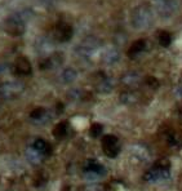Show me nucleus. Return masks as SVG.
<instances>
[{"label":"nucleus","instance_id":"f257e3e1","mask_svg":"<svg viewBox=\"0 0 182 191\" xmlns=\"http://www.w3.org/2000/svg\"><path fill=\"white\" fill-rule=\"evenodd\" d=\"M153 22V13L146 5H140L134 8L132 13V25L137 30H145Z\"/></svg>","mask_w":182,"mask_h":191},{"label":"nucleus","instance_id":"f03ea898","mask_svg":"<svg viewBox=\"0 0 182 191\" xmlns=\"http://www.w3.org/2000/svg\"><path fill=\"white\" fill-rule=\"evenodd\" d=\"M169 162L167 159H161L159 162H156L153 169L146 172L143 176L145 181H164L169 178Z\"/></svg>","mask_w":182,"mask_h":191},{"label":"nucleus","instance_id":"7ed1b4c3","mask_svg":"<svg viewBox=\"0 0 182 191\" xmlns=\"http://www.w3.org/2000/svg\"><path fill=\"white\" fill-rule=\"evenodd\" d=\"M102 150L106 156L114 159L118 156L120 152V145H119V139L114 134H106L102 138Z\"/></svg>","mask_w":182,"mask_h":191},{"label":"nucleus","instance_id":"20e7f679","mask_svg":"<svg viewBox=\"0 0 182 191\" xmlns=\"http://www.w3.org/2000/svg\"><path fill=\"white\" fill-rule=\"evenodd\" d=\"M74 35V29L66 22H58L54 27V38L61 43L68 41Z\"/></svg>","mask_w":182,"mask_h":191},{"label":"nucleus","instance_id":"39448f33","mask_svg":"<svg viewBox=\"0 0 182 191\" xmlns=\"http://www.w3.org/2000/svg\"><path fill=\"white\" fill-rule=\"evenodd\" d=\"M4 29L9 35L12 36H21L25 32V23L17 17H9L5 21Z\"/></svg>","mask_w":182,"mask_h":191},{"label":"nucleus","instance_id":"423d86ee","mask_svg":"<svg viewBox=\"0 0 182 191\" xmlns=\"http://www.w3.org/2000/svg\"><path fill=\"white\" fill-rule=\"evenodd\" d=\"M14 71L18 74V75L22 76H27L33 72V66H31L30 61L26 57H17V59L14 61Z\"/></svg>","mask_w":182,"mask_h":191},{"label":"nucleus","instance_id":"0eeeda50","mask_svg":"<svg viewBox=\"0 0 182 191\" xmlns=\"http://www.w3.org/2000/svg\"><path fill=\"white\" fill-rule=\"evenodd\" d=\"M177 7L178 5L174 0H164V2H161L158 5V13L161 17L168 18V17H171L176 10H177Z\"/></svg>","mask_w":182,"mask_h":191},{"label":"nucleus","instance_id":"6e6552de","mask_svg":"<svg viewBox=\"0 0 182 191\" xmlns=\"http://www.w3.org/2000/svg\"><path fill=\"white\" fill-rule=\"evenodd\" d=\"M62 62V56L60 53H54L52 57H49L47 59H44L43 62H40L39 67L40 70H48V69H52V67L58 66Z\"/></svg>","mask_w":182,"mask_h":191},{"label":"nucleus","instance_id":"1a4fd4ad","mask_svg":"<svg viewBox=\"0 0 182 191\" xmlns=\"http://www.w3.org/2000/svg\"><path fill=\"white\" fill-rule=\"evenodd\" d=\"M145 48H146V41L145 40H143V39L136 40L128 49V57L134 58L136 56H138L141 52L145 51Z\"/></svg>","mask_w":182,"mask_h":191},{"label":"nucleus","instance_id":"9d476101","mask_svg":"<svg viewBox=\"0 0 182 191\" xmlns=\"http://www.w3.org/2000/svg\"><path fill=\"white\" fill-rule=\"evenodd\" d=\"M33 147L35 149V151H37L39 154H41V155H51L52 154V147L51 145H49L47 141H44L41 138H37L35 139V142L33 145Z\"/></svg>","mask_w":182,"mask_h":191},{"label":"nucleus","instance_id":"9b49d317","mask_svg":"<svg viewBox=\"0 0 182 191\" xmlns=\"http://www.w3.org/2000/svg\"><path fill=\"white\" fill-rule=\"evenodd\" d=\"M98 45V41L95 38H88L83 44L79 47V53L81 54H91L92 52H95V49Z\"/></svg>","mask_w":182,"mask_h":191},{"label":"nucleus","instance_id":"f8f14e48","mask_svg":"<svg viewBox=\"0 0 182 191\" xmlns=\"http://www.w3.org/2000/svg\"><path fill=\"white\" fill-rule=\"evenodd\" d=\"M84 170L88 172V173L96 174V176H101V174L105 173V168L99 163L95 162V160H89V162L87 163V165L84 167Z\"/></svg>","mask_w":182,"mask_h":191},{"label":"nucleus","instance_id":"ddd939ff","mask_svg":"<svg viewBox=\"0 0 182 191\" xmlns=\"http://www.w3.org/2000/svg\"><path fill=\"white\" fill-rule=\"evenodd\" d=\"M122 83L127 87H136L140 83V75L137 72H127L122 76Z\"/></svg>","mask_w":182,"mask_h":191},{"label":"nucleus","instance_id":"4468645a","mask_svg":"<svg viewBox=\"0 0 182 191\" xmlns=\"http://www.w3.org/2000/svg\"><path fill=\"white\" fill-rule=\"evenodd\" d=\"M67 131H68V123L66 120L60 121L58 124L54 127V129H53V136L57 139H62L64 137H66Z\"/></svg>","mask_w":182,"mask_h":191},{"label":"nucleus","instance_id":"2eb2a0df","mask_svg":"<svg viewBox=\"0 0 182 191\" xmlns=\"http://www.w3.org/2000/svg\"><path fill=\"white\" fill-rule=\"evenodd\" d=\"M120 101L124 105H132V103H136L138 101V94L136 93L134 90H125L120 94Z\"/></svg>","mask_w":182,"mask_h":191},{"label":"nucleus","instance_id":"dca6fc26","mask_svg":"<svg viewBox=\"0 0 182 191\" xmlns=\"http://www.w3.org/2000/svg\"><path fill=\"white\" fill-rule=\"evenodd\" d=\"M114 85H115L114 80H112V79H109V78H105V79H102L101 82L98 83L97 90L101 92V93H110V92L114 89Z\"/></svg>","mask_w":182,"mask_h":191},{"label":"nucleus","instance_id":"f3484780","mask_svg":"<svg viewBox=\"0 0 182 191\" xmlns=\"http://www.w3.org/2000/svg\"><path fill=\"white\" fill-rule=\"evenodd\" d=\"M119 58H120V53H119L118 49L112 48V49H109V51H106L105 54H103V61L109 65H112L119 61Z\"/></svg>","mask_w":182,"mask_h":191},{"label":"nucleus","instance_id":"a211bd4d","mask_svg":"<svg viewBox=\"0 0 182 191\" xmlns=\"http://www.w3.org/2000/svg\"><path fill=\"white\" fill-rule=\"evenodd\" d=\"M158 41L161 47H169L172 43V35L169 34L168 31H160L158 34Z\"/></svg>","mask_w":182,"mask_h":191},{"label":"nucleus","instance_id":"6ab92c4d","mask_svg":"<svg viewBox=\"0 0 182 191\" xmlns=\"http://www.w3.org/2000/svg\"><path fill=\"white\" fill-rule=\"evenodd\" d=\"M78 76V72L75 71L74 69H66L64 72H62V79H64L65 83H71L74 82Z\"/></svg>","mask_w":182,"mask_h":191},{"label":"nucleus","instance_id":"aec40b11","mask_svg":"<svg viewBox=\"0 0 182 191\" xmlns=\"http://www.w3.org/2000/svg\"><path fill=\"white\" fill-rule=\"evenodd\" d=\"M102 131H103V127L99 124V123H93V124L91 125V129H89L91 136L92 137H95V138H97L99 134H102Z\"/></svg>","mask_w":182,"mask_h":191},{"label":"nucleus","instance_id":"412c9836","mask_svg":"<svg viewBox=\"0 0 182 191\" xmlns=\"http://www.w3.org/2000/svg\"><path fill=\"white\" fill-rule=\"evenodd\" d=\"M145 83H146L147 87H150L151 89H158L159 85H160L159 80L156 79L155 76H146L145 78Z\"/></svg>","mask_w":182,"mask_h":191},{"label":"nucleus","instance_id":"4be33fe9","mask_svg":"<svg viewBox=\"0 0 182 191\" xmlns=\"http://www.w3.org/2000/svg\"><path fill=\"white\" fill-rule=\"evenodd\" d=\"M44 114H45V109L44 107H36L30 113V118L37 120V119H41L44 116Z\"/></svg>","mask_w":182,"mask_h":191},{"label":"nucleus","instance_id":"5701e85b","mask_svg":"<svg viewBox=\"0 0 182 191\" xmlns=\"http://www.w3.org/2000/svg\"><path fill=\"white\" fill-rule=\"evenodd\" d=\"M180 115H181V116H182V109H181V110H180Z\"/></svg>","mask_w":182,"mask_h":191},{"label":"nucleus","instance_id":"b1692460","mask_svg":"<svg viewBox=\"0 0 182 191\" xmlns=\"http://www.w3.org/2000/svg\"><path fill=\"white\" fill-rule=\"evenodd\" d=\"M64 191H70V189H65V190H64Z\"/></svg>","mask_w":182,"mask_h":191}]
</instances>
